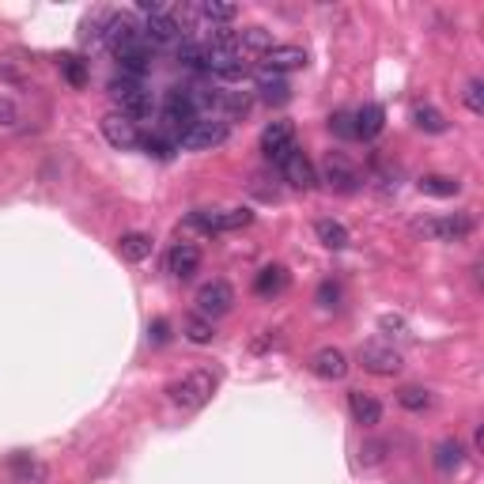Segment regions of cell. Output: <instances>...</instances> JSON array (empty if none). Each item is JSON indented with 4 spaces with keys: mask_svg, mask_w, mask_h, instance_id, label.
Returning <instances> with one entry per match:
<instances>
[{
    "mask_svg": "<svg viewBox=\"0 0 484 484\" xmlns=\"http://www.w3.org/2000/svg\"><path fill=\"white\" fill-rule=\"evenodd\" d=\"M189 228H197L204 235H223V231H242L254 223V213L250 208H197L189 213Z\"/></svg>",
    "mask_w": 484,
    "mask_h": 484,
    "instance_id": "3",
    "label": "cell"
},
{
    "mask_svg": "<svg viewBox=\"0 0 484 484\" xmlns=\"http://www.w3.org/2000/svg\"><path fill=\"white\" fill-rule=\"evenodd\" d=\"M148 333H152V341H155V345H167V341H171V321H167V318H155Z\"/></svg>",
    "mask_w": 484,
    "mask_h": 484,
    "instance_id": "40",
    "label": "cell"
},
{
    "mask_svg": "<svg viewBox=\"0 0 484 484\" xmlns=\"http://www.w3.org/2000/svg\"><path fill=\"white\" fill-rule=\"evenodd\" d=\"M397 405L409 409V413H424V409H431V394L424 390V386H405V390L397 394Z\"/></svg>",
    "mask_w": 484,
    "mask_h": 484,
    "instance_id": "33",
    "label": "cell"
},
{
    "mask_svg": "<svg viewBox=\"0 0 484 484\" xmlns=\"http://www.w3.org/2000/svg\"><path fill=\"white\" fill-rule=\"evenodd\" d=\"M152 246H155L152 235H144V231H129L118 238V250L125 262H144V257H152Z\"/></svg>",
    "mask_w": 484,
    "mask_h": 484,
    "instance_id": "28",
    "label": "cell"
},
{
    "mask_svg": "<svg viewBox=\"0 0 484 484\" xmlns=\"http://www.w3.org/2000/svg\"><path fill=\"white\" fill-rule=\"evenodd\" d=\"M314 235H318L321 246H330V250H345L348 242H352V235H348V228H345L341 220H318L314 223Z\"/></svg>",
    "mask_w": 484,
    "mask_h": 484,
    "instance_id": "26",
    "label": "cell"
},
{
    "mask_svg": "<svg viewBox=\"0 0 484 484\" xmlns=\"http://www.w3.org/2000/svg\"><path fill=\"white\" fill-rule=\"evenodd\" d=\"M213 394H216V375L204 367H193V371H186V375L167 382V397L179 409H201V405H208Z\"/></svg>",
    "mask_w": 484,
    "mask_h": 484,
    "instance_id": "1",
    "label": "cell"
},
{
    "mask_svg": "<svg viewBox=\"0 0 484 484\" xmlns=\"http://www.w3.org/2000/svg\"><path fill=\"white\" fill-rule=\"evenodd\" d=\"M110 99L118 103V114L133 118V121L152 114V91H144V84L133 79V76H114L110 79Z\"/></svg>",
    "mask_w": 484,
    "mask_h": 484,
    "instance_id": "4",
    "label": "cell"
},
{
    "mask_svg": "<svg viewBox=\"0 0 484 484\" xmlns=\"http://www.w3.org/2000/svg\"><path fill=\"white\" fill-rule=\"evenodd\" d=\"M15 121H20V106H15L12 99H4V95H0V129H12Z\"/></svg>",
    "mask_w": 484,
    "mask_h": 484,
    "instance_id": "39",
    "label": "cell"
},
{
    "mask_svg": "<svg viewBox=\"0 0 484 484\" xmlns=\"http://www.w3.org/2000/svg\"><path fill=\"white\" fill-rule=\"evenodd\" d=\"M140 144H144V152L155 155V159H171V155H174V148H179V144H174L171 137H163V133H155V137H140Z\"/></svg>",
    "mask_w": 484,
    "mask_h": 484,
    "instance_id": "35",
    "label": "cell"
},
{
    "mask_svg": "<svg viewBox=\"0 0 484 484\" xmlns=\"http://www.w3.org/2000/svg\"><path fill=\"white\" fill-rule=\"evenodd\" d=\"M382 125H386V110L379 103H367L363 110H356V137L375 140L382 133Z\"/></svg>",
    "mask_w": 484,
    "mask_h": 484,
    "instance_id": "25",
    "label": "cell"
},
{
    "mask_svg": "<svg viewBox=\"0 0 484 484\" xmlns=\"http://www.w3.org/2000/svg\"><path fill=\"white\" fill-rule=\"evenodd\" d=\"M99 129H103V137H106L110 148H118V152L140 148V129H137V121L125 118V114H118V110H110V114L99 121Z\"/></svg>",
    "mask_w": 484,
    "mask_h": 484,
    "instance_id": "10",
    "label": "cell"
},
{
    "mask_svg": "<svg viewBox=\"0 0 484 484\" xmlns=\"http://www.w3.org/2000/svg\"><path fill=\"white\" fill-rule=\"evenodd\" d=\"M337 299H341V288H337L333 280H321V284H318V303L326 306V311H333Z\"/></svg>",
    "mask_w": 484,
    "mask_h": 484,
    "instance_id": "38",
    "label": "cell"
},
{
    "mask_svg": "<svg viewBox=\"0 0 484 484\" xmlns=\"http://www.w3.org/2000/svg\"><path fill=\"white\" fill-rule=\"evenodd\" d=\"M159 118H163V129H159V133L179 144L186 129L201 118L197 106H193L189 88H171V91H167V103H163V114H159Z\"/></svg>",
    "mask_w": 484,
    "mask_h": 484,
    "instance_id": "2",
    "label": "cell"
},
{
    "mask_svg": "<svg viewBox=\"0 0 484 484\" xmlns=\"http://www.w3.org/2000/svg\"><path fill=\"white\" fill-rule=\"evenodd\" d=\"M348 413H352V421H356L360 428H375L382 421V405L363 390H348Z\"/></svg>",
    "mask_w": 484,
    "mask_h": 484,
    "instance_id": "20",
    "label": "cell"
},
{
    "mask_svg": "<svg viewBox=\"0 0 484 484\" xmlns=\"http://www.w3.org/2000/svg\"><path fill=\"white\" fill-rule=\"evenodd\" d=\"M114 61L121 64V76H133V79H140L144 72L152 69V46L144 42V38L129 42V46H118V50H114Z\"/></svg>",
    "mask_w": 484,
    "mask_h": 484,
    "instance_id": "13",
    "label": "cell"
},
{
    "mask_svg": "<svg viewBox=\"0 0 484 484\" xmlns=\"http://www.w3.org/2000/svg\"><path fill=\"white\" fill-rule=\"evenodd\" d=\"M235 306V292H231V284L228 280H208L201 292H197V314L201 318H223Z\"/></svg>",
    "mask_w": 484,
    "mask_h": 484,
    "instance_id": "11",
    "label": "cell"
},
{
    "mask_svg": "<svg viewBox=\"0 0 484 484\" xmlns=\"http://www.w3.org/2000/svg\"><path fill=\"white\" fill-rule=\"evenodd\" d=\"M296 148H299V144H296V129H292V121H269V125L262 129V152H265L269 163H277V167H280Z\"/></svg>",
    "mask_w": 484,
    "mask_h": 484,
    "instance_id": "9",
    "label": "cell"
},
{
    "mask_svg": "<svg viewBox=\"0 0 484 484\" xmlns=\"http://www.w3.org/2000/svg\"><path fill=\"white\" fill-rule=\"evenodd\" d=\"M179 61L186 64V69L204 72V64H208V46H204V42H189V38H182V42H179Z\"/></svg>",
    "mask_w": 484,
    "mask_h": 484,
    "instance_id": "32",
    "label": "cell"
},
{
    "mask_svg": "<svg viewBox=\"0 0 484 484\" xmlns=\"http://www.w3.org/2000/svg\"><path fill=\"white\" fill-rule=\"evenodd\" d=\"M250 106H254V95H246V91H223V99H220V121L246 118Z\"/></svg>",
    "mask_w": 484,
    "mask_h": 484,
    "instance_id": "29",
    "label": "cell"
},
{
    "mask_svg": "<svg viewBox=\"0 0 484 484\" xmlns=\"http://www.w3.org/2000/svg\"><path fill=\"white\" fill-rule=\"evenodd\" d=\"M254 84H257V99H262V103H288V99H292V88H288V79L280 76V72H269V69H262V72H257V79H254Z\"/></svg>",
    "mask_w": 484,
    "mask_h": 484,
    "instance_id": "19",
    "label": "cell"
},
{
    "mask_svg": "<svg viewBox=\"0 0 484 484\" xmlns=\"http://www.w3.org/2000/svg\"><path fill=\"white\" fill-rule=\"evenodd\" d=\"M330 133L341 137V140H360L356 137V114H352V110H337V114L330 118Z\"/></svg>",
    "mask_w": 484,
    "mask_h": 484,
    "instance_id": "34",
    "label": "cell"
},
{
    "mask_svg": "<svg viewBox=\"0 0 484 484\" xmlns=\"http://www.w3.org/2000/svg\"><path fill=\"white\" fill-rule=\"evenodd\" d=\"M465 465V443L462 439H443L435 446V470L439 473H455Z\"/></svg>",
    "mask_w": 484,
    "mask_h": 484,
    "instance_id": "23",
    "label": "cell"
},
{
    "mask_svg": "<svg viewBox=\"0 0 484 484\" xmlns=\"http://www.w3.org/2000/svg\"><path fill=\"white\" fill-rule=\"evenodd\" d=\"M272 30H265V27H246V30H238V54L242 57H257L262 61L269 50H272Z\"/></svg>",
    "mask_w": 484,
    "mask_h": 484,
    "instance_id": "21",
    "label": "cell"
},
{
    "mask_svg": "<svg viewBox=\"0 0 484 484\" xmlns=\"http://www.w3.org/2000/svg\"><path fill=\"white\" fill-rule=\"evenodd\" d=\"M318 182H326L333 193H356L363 186L356 163L345 155V152H326V159H321V174Z\"/></svg>",
    "mask_w": 484,
    "mask_h": 484,
    "instance_id": "6",
    "label": "cell"
},
{
    "mask_svg": "<svg viewBox=\"0 0 484 484\" xmlns=\"http://www.w3.org/2000/svg\"><path fill=\"white\" fill-rule=\"evenodd\" d=\"M182 333H186V341H193V345H213L216 341V326L208 318H201V314H189L182 321Z\"/></svg>",
    "mask_w": 484,
    "mask_h": 484,
    "instance_id": "30",
    "label": "cell"
},
{
    "mask_svg": "<svg viewBox=\"0 0 484 484\" xmlns=\"http://www.w3.org/2000/svg\"><path fill=\"white\" fill-rule=\"evenodd\" d=\"M462 99H465V110H470V114H484V79L480 76H473L470 84H465Z\"/></svg>",
    "mask_w": 484,
    "mask_h": 484,
    "instance_id": "36",
    "label": "cell"
},
{
    "mask_svg": "<svg viewBox=\"0 0 484 484\" xmlns=\"http://www.w3.org/2000/svg\"><path fill=\"white\" fill-rule=\"evenodd\" d=\"M265 348H277V333H272V330H265V333L250 345V352H265Z\"/></svg>",
    "mask_w": 484,
    "mask_h": 484,
    "instance_id": "41",
    "label": "cell"
},
{
    "mask_svg": "<svg viewBox=\"0 0 484 484\" xmlns=\"http://www.w3.org/2000/svg\"><path fill=\"white\" fill-rule=\"evenodd\" d=\"M204 72L216 76V79H228V84H235V79H246V76H250V61L242 57V54H231V50H208Z\"/></svg>",
    "mask_w": 484,
    "mask_h": 484,
    "instance_id": "12",
    "label": "cell"
},
{
    "mask_svg": "<svg viewBox=\"0 0 484 484\" xmlns=\"http://www.w3.org/2000/svg\"><path fill=\"white\" fill-rule=\"evenodd\" d=\"M193 15H197L201 23H208V27H220V23H231L238 15V8L223 4V0H201V4H193Z\"/></svg>",
    "mask_w": 484,
    "mask_h": 484,
    "instance_id": "24",
    "label": "cell"
},
{
    "mask_svg": "<svg viewBox=\"0 0 484 484\" xmlns=\"http://www.w3.org/2000/svg\"><path fill=\"white\" fill-rule=\"evenodd\" d=\"M306 61H311V54L303 50V46H292V42H284V46H272V50L262 57V69L269 72H296V69H306Z\"/></svg>",
    "mask_w": 484,
    "mask_h": 484,
    "instance_id": "14",
    "label": "cell"
},
{
    "mask_svg": "<svg viewBox=\"0 0 484 484\" xmlns=\"http://www.w3.org/2000/svg\"><path fill=\"white\" fill-rule=\"evenodd\" d=\"M413 231L435 238V242H465L473 235V216L455 213V216H428V220H413Z\"/></svg>",
    "mask_w": 484,
    "mask_h": 484,
    "instance_id": "5",
    "label": "cell"
},
{
    "mask_svg": "<svg viewBox=\"0 0 484 484\" xmlns=\"http://www.w3.org/2000/svg\"><path fill=\"white\" fill-rule=\"evenodd\" d=\"M280 174H284V182L292 186V189H314L318 186V171H314V163L306 159V152L303 148H296L292 155L280 163Z\"/></svg>",
    "mask_w": 484,
    "mask_h": 484,
    "instance_id": "15",
    "label": "cell"
},
{
    "mask_svg": "<svg viewBox=\"0 0 484 484\" xmlns=\"http://www.w3.org/2000/svg\"><path fill=\"white\" fill-rule=\"evenodd\" d=\"M413 125L421 129V133H446V118L435 110L431 103H421L413 106Z\"/></svg>",
    "mask_w": 484,
    "mask_h": 484,
    "instance_id": "31",
    "label": "cell"
},
{
    "mask_svg": "<svg viewBox=\"0 0 484 484\" xmlns=\"http://www.w3.org/2000/svg\"><path fill=\"white\" fill-rule=\"evenodd\" d=\"M228 121H220V118H197L193 121L186 133H182V140H179V148H186V152H208V148H220L223 140H228Z\"/></svg>",
    "mask_w": 484,
    "mask_h": 484,
    "instance_id": "7",
    "label": "cell"
},
{
    "mask_svg": "<svg viewBox=\"0 0 484 484\" xmlns=\"http://www.w3.org/2000/svg\"><path fill=\"white\" fill-rule=\"evenodd\" d=\"M360 363L363 371H371V375H382V379H394L401 367H405V360H401V352L394 345L386 341H367L360 345Z\"/></svg>",
    "mask_w": 484,
    "mask_h": 484,
    "instance_id": "8",
    "label": "cell"
},
{
    "mask_svg": "<svg viewBox=\"0 0 484 484\" xmlns=\"http://www.w3.org/2000/svg\"><path fill=\"white\" fill-rule=\"evenodd\" d=\"M348 356L341 348H318L314 356H311V371L318 379H326V382H341L345 375H348Z\"/></svg>",
    "mask_w": 484,
    "mask_h": 484,
    "instance_id": "16",
    "label": "cell"
},
{
    "mask_svg": "<svg viewBox=\"0 0 484 484\" xmlns=\"http://www.w3.org/2000/svg\"><path fill=\"white\" fill-rule=\"evenodd\" d=\"M61 72H64V79H69L72 88H84L88 84V64L79 61V57H61Z\"/></svg>",
    "mask_w": 484,
    "mask_h": 484,
    "instance_id": "37",
    "label": "cell"
},
{
    "mask_svg": "<svg viewBox=\"0 0 484 484\" xmlns=\"http://www.w3.org/2000/svg\"><path fill=\"white\" fill-rule=\"evenodd\" d=\"M144 42L152 46H171V42H182V23L174 20V12H167V15H155V20H148L144 23Z\"/></svg>",
    "mask_w": 484,
    "mask_h": 484,
    "instance_id": "18",
    "label": "cell"
},
{
    "mask_svg": "<svg viewBox=\"0 0 484 484\" xmlns=\"http://www.w3.org/2000/svg\"><path fill=\"white\" fill-rule=\"evenodd\" d=\"M201 269V250L193 242H174L171 254H167V272L174 280H189L193 272Z\"/></svg>",
    "mask_w": 484,
    "mask_h": 484,
    "instance_id": "17",
    "label": "cell"
},
{
    "mask_svg": "<svg viewBox=\"0 0 484 484\" xmlns=\"http://www.w3.org/2000/svg\"><path fill=\"white\" fill-rule=\"evenodd\" d=\"M284 288H288V269H284V265H265V269L254 277V292L262 296V299L280 296Z\"/></svg>",
    "mask_w": 484,
    "mask_h": 484,
    "instance_id": "22",
    "label": "cell"
},
{
    "mask_svg": "<svg viewBox=\"0 0 484 484\" xmlns=\"http://www.w3.org/2000/svg\"><path fill=\"white\" fill-rule=\"evenodd\" d=\"M416 189H421L424 197H458L462 182L450 179V174H424V179L416 182Z\"/></svg>",
    "mask_w": 484,
    "mask_h": 484,
    "instance_id": "27",
    "label": "cell"
}]
</instances>
